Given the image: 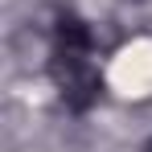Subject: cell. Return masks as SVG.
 Listing matches in <instances>:
<instances>
[{
    "mask_svg": "<svg viewBox=\"0 0 152 152\" xmlns=\"http://www.w3.org/2000/svg\"><path fill=\"white\" fill-rule=\"evenodd\" d=\"M140 152H152V140H148V144H144V148H140Z\"/></svg>",
    "mask_w": 152,
    "mask_h": 152,
    "instance_id": "2",
    "label": "cell"
},
{
    "mask_svg": "<svg viewBox=\"0 0 152 152\" xmlns=\"http://www.w3.org/2000/svg\"><path fill=\"white\" fill-rule=\"evenodd\" d=\"M53 82H58V91H62V99L66 107H74V111H86V107H95L99 103V70L91 66V53L86 50H58L53 45Z\"/></svg>",
    "mask_w": 152,
    "mask_h": 152,
    "instance_id": "1",
    "label": "cell"
}]
</instances>
